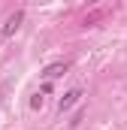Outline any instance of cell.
Wrapping results in <instances>:
<instances>
[{"label": "cell", "instance_id": "6da1fadb", "mask_svg": "<svg viewBox=\"0 0 127 130\" xmlns=\"http://www.w3.org/2000/svg\"><path fill=\"white\" fill-rule=\"evenodd\" d=\"M21 21H24V9H15V12H12L6 21H3V27H0V36H3V39H6V36H12V33L21 27Z\"/></svg>", "mask_w": 127, "mask_h": 130}, {"label": "cell", "instance_id": "7a4b0ae2", "mask_svg": "<svg viewBox=\"0 0 127 130\" xmlns=\"http://www.w3.org/2000/svg\"><path fill=\"white\" fill-rule=\"evenodd\" d=\"M79 100H82V91H79V88H73V91H67V94L58 100V109H61V112H67V109H73Z\"/></svg>", "mask_w": 127, "mask_h": 130}, {"label": "cell", "instance_id": "3957f363", "mask_svg": "<svg viewBox=\"0 0 127 130\" xmlns=\"http://www.w3.org/2000/svg\"><path fill=\"white\" fill-rule=\"evenodd\" d=\"M67 70H70V64H67V61H58V64H49V67H45V70H42V76H45V79L52 82V79H58V76H64Z\"/></svg>", "mask_w": 127, "mask_h": 130}, {"label": "cell", "instance_id": "277c9868", "mask_svg": "<svg viewBox=\"0 0 127 130\" xmlns=\"http://www.w3.org/2000/svg\"><path fill=\"white\" fill-rule=\"evenodd\" d=\"M30 106H33V109H39V106H42V94H33V97H30Z\"/></svg>", "mask_w": 127, "mask_h": 130}]
</instances>
